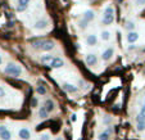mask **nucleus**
Wrapping results in <instances>:
<instances>
[{
    "label": "nucleus",
    "mask_w": 145,
    "mask_h": 140,
    "mask_svg": "<svg viewBox=\"0 0 145 140\" xmlns=\"http://www.w3.org/2000/svg\"><path fill=\"white\" fill-rule=\"evenodd\" d=\"M113 55H114V49L113 48H108V49H105L104 52L101 53V61L109 62L113 58Z\"/></svg>",
    "instance_id": "obj_4"
},
{
    "label": "nucleus",
    "mask_w": 145,
    "mask_h": 140,
    "mask_svg": "<svg viewBox=\"0 0 145 140\" xmlns=\"http://www.w3.org/2000/svg\"><path fill=\"white\" fill-rule=\"evenodd\" d=\"M84 18H85L88 22L94 21V19H95V12L91 10V9H86V10L84 12Z\"/></svg>",
    "instance_id": "obj_14"
},
{
    "label": "nucleus",
    "mask_w": 145,
    "mask_h": 140,
    "mask_svg": "<svg viewBox=\"0 0 145 140\" xmlns=\"http://www.w3.org/2000/svg\"><path fill=\"white\" fill-rule=\"evenodd\" d=\"M48 26H49V21L45 19V18H42V19H39L37 22L33 25V28H35L36 31H41V30H45Z\"/></svg>",
    "instance_id": "obj_5"
},
{
    "label": "nucleus",
    "mask_w": 145,
    "mask_h": 140,
    "mask_svg": "<svg viewBox=\"0 0 145 140\" xmlns=\"http://www.w3.org/2000/svg\"><path fill=\"white\" fill-rule=\"evenodd\" d=\"M5 95H7V91H5V89H4L3 86H0V99L5 98Z\"/></svg>",
    "instance_id": "obj_24"
},
{
    "label": "nucleus",
    "mask_w": 145,
    "mask_h": 140,
    "mask_svg": "<svg viewBox=\"0 0 145 140\" xmlns=\"http://www.w3.org/2000/svg\"><path fill=\"white\" fill-rule=\"evenodd\" d=\"M144 104H145V99H144Z\"/></svg>",
    "instance_id": "obj_36"
},
{
    "label": "nucleus",
    "mask_w": 145,
    "mask_h": 140,
    "mask_svg": "<svg viewBox=\"0 0 145 140\" xmlns=\"http://www.w3.org/2000/svg\"><path fill=\"white\" fill-rule=\"evenodd\" d=\"M136 5H139V7L145 5V0H136Z\"/></svg>",
    "instance_id": "obj_27"
},
{
    "label": "nucleus",
    "mask_w": 145,
    "mask_h": 140,
    "mask_svg": "<svg viewBox=\"0 0 145 140\" xmlns=\"http://www.w3.org/2000/svg\"><path fill=\"white\" fill-rule=\"evenodd\" d=\"M85 62H86V64H88V66H90V67L96 66V64H98V57H96V54H93V53L86 54Z\"/></svg>",
    "instance_id": "obj_6"
},
{
    "label": "nucleus",
    "mask_w": 145,
    "mask_h": 140,
    "mask_svg": "<svg viewBox=\"0 0 145 140\" xmlns=\"http://www.w3.org/2000/svg\"><path fill=\"white\" fill-rule=\"evenodd\" d=\"M137 40H139V33L135 30L129 31V33H127V43H129V44H135Z\"/></svg>",
    "instance_id": "obj_10"
},
{
    "label": "nucleus",
    "mask_w": 145,
    "mask_h": 140,
    "mask_svg": "<svg viewBox=\"0 0 145 140\" xmlns=\"http://www.w3.org/2000/svg\"><path fill=\"white\" fill-rule=\"evenodd\" d=\"M53 55L52 54H49V53H48V54H44V55H41L40 57V62L41 63H44V64H50V62L53 61Z\"/></svg>",
    "instance_id": "obj_16"
},
{
    "label": "nucleus",
    "mask_w": 145,
    "mask_h": 140,
    "mask_svg": "<svg viewBox=\"0 0 145 140\" xmlns=\"http://www.w3.org/2000/svg\"><path fill=\"white\" fill-rule=\"evenodd\" d=\"M132 49H136V45H134V46H132V45H131V46L129 48V50H132Z\"/></svg>",
    "instance_id": "obj_33"
},
{
    "label": "nucleus",
    "mask_w": 145,
    "mask_h": 140,
    "mask_svg": "<svg viewBox=\"0 0 145 140\" xmlns=\"http://www.w3.org/2000/svg\"><path fill=\"white\" fill-rule=\"evenodd\" d=\"M144 50H145V49H144Z\"/></svg>",
    "instance_id": "obj_37"
},
{
    "label": "nucleus",
    "mask_w": 145,
    "mask_h": 140,
    "mask_svg": "<svg viewBox=\"0 0 145 140\" xmlns=\"http://www.w3.org/2000/svg\"><path fill=\"white\" fill-rule=\"evenodd\" d=\"M36 93H37L39 95H45V94L48 93V90H46V88H45V86L39 85V86H36Z\"/></svg>",
    "instance_id": "obj_19"
},
{
    "label": "nucleus",
    "mask_w": 145,
    "mask_h": 140,
    "mask_svg": "<svg viewBox=\"0 0 145 140\" xmlns=\"http://www.w3.org/2000/svg\"><path fill=\"white\" fill-rule=\"evenodd\" d=\"M140 113L145 116V104H144V105H142V107H141V109H140Z\"/></svg>",
    "instance_id": "obj_29"
},
{
    "label": "nucleus",
    "mask_w": 145,
    "mask_h": 140,
    "mask_svg": "<svg viewBox=\"0 0 145 140\" xmlns=\"http://www.w3.org/2000/svg\"><path fill=\"white\" fill-rule=\"evenodd\" d=\"M37 114H39V118H41V120H46L48 117H49V114H50V112L45 108V105H42V107H40L39 108V112H37Z\"/></svg>",
    "instance_id": "obj_13"
},
{
    "label": "nucleus",
    "mask_w": 145,
    "mask_h": 140,
    "mask_svg": "<svg viewBox=\"0 0 145 140\" xmlns=\"http://www.w3.org/2000/svg\"><path fill=\"white\" fill-rule=\"evenodd\" d=\"M109 121H110V118H109V117H107V118H105V121H104V124H108Z\"/></svg>",
    "instance_id": "obj_32"
},
{
    "label": "nucleus",
    "mask_w": 145,
    "mask_h": 140,
    "mask_svg": "<svg viewBox=\"0 0 145 140\" xmlns=\"http://www.w3.org/2000/svg\"><path fill=\"white\" fill-rule=\"evenodd\" d=\"M88 23H89V22L86 21L85 18H82L81 21H78V27H80V28H82V30H85V28L88 27Z\"/></svg>",
    "instance_id": "obj_21"
},
{
    "label": "nucleus",
    "mask_w": 145,
    "mask_h": 140,
    "mask_svg": "<svg viewBox=\"0 0 145 140\" xmlns=\"http://www.w3.org/2000/svg\"><path fill=\"white\" fill-rule=\"evenodd\" d=\"M4 130H7V126H4V125H0V132H3Z\"/></svg>",
    "instance_id": "obj_30"
},
{
    "label": "nucleus",
    "mask_w": 145,
    "mask_h": 140,
    "mask_svg": "<svg viewBox=\"0 0 145 140\" xmlns=\"http://www.w3.org/2000/svg\"><path fill=\"white\" fill-rule=\"evenodd\" d=\"M31 0H18V7H25V8H28V4H30Z\"/></svg>",
    "instance_id": "obj_22"
},
{
    "label": "nucleus",
    "mask_w": 145,
    "mask_h": 140,
    "mask_svg": "<svg viewBox=\"0 0 145 140\" xmlns=\"http://www.w3.org/2000/svg\"><path fill=\"white\" fill-rule=\"evenodd\" d=\"M86 44H88L89 46H95V45L98 44V36H96L95 33L88 35V37H86Z\"/></svg>",
    "instance_id": "obj_12"
},
{
    "label": "nucleus",
    "mask_w": 145,
    "mask_h": 140,
    "mask_svg": "<svg viewBox=\"0 0 145 140\" xmlns=\"http://www.w3.org/2000/svg\"><path fill=\"white\" fill-rule=\"evenodd\" d=\"M125 27H126L127 31H134L135 30V23L132 22V21H129V22L126 23V26H125Z\"/></svg>",
    "instance_id": "obj_23"
},
{
    "label": "nucleus",
    "mask_w": 145,
    "mask_h": 140,
    "mask_svg": "<svg viewBox=\"0 0 145 140\" xmlns=\"http://www.w3.org/2000/svg\"><path fill=\"white\" fill-rule=\"evenodd\" d=\"M4 72L10 77H19L22 75L23 69H22V67L19 66L18 63H16V62H9V63H7V66L4 67Z\"/></svg>",
    "instance_id": "obj_1"
},
{
    "label": "nucleus",
    "mask_w": 145,
    "mask_h": 140,
    "mask_svg": "<svg viewBox=\"0 0 145 140\" xmlns=\"http://www.w3.org/2000/svg\"><path fill=\"white\" fill-rule=\"evenodd\" d=\"M55 140H64V139H63V137H62V136H58Z\"/></svg>",
    "instance_id": "obj_35"
},
{
    "label": "nucleus",
    "mask_w": 145,
    "mask_h": 140,
    "mask_svg": "<svg viewBox=\"0 0 145 140\" xmlns=\"http://www.w3.org/2000/svg\"><path fill=\"white\" fill-rule=\"evenodd\" d=\"M18 136H19V139H22V140H30L31 131L27 129V127H21L18 131Z\"/></svg>",
    "instance_id": "obj_9"
},
{
    "label": "nucleus",
    "mask_w": 145,
    "mask_h": 140,
    "mask_svg": "<svg viewBox=\"0 0 145 140\" xmlns=\"http://www.w3.org/2000/svg\"><path fill=\"white\" fill-rule=\"evenodd\" d=\"M100 39L103 40V41H108V40L110 39V32L108 30L101 31V32H100Z\"/></svg>",
    "instance_id": "obj_18"
},
{
    "label": "nucleus",
    "mask_w": 145,
    "mask_h": 140,
    "mask_svg": "<svg viewBox=\"0 0 145 140\" xmlns=\"http://www.w3.org/2000/svg\"><path fill=\"white\" fill-rule=\"evenodd\" d=\"M40 140H50V135L48 134V132H45V134H41L40 135Z\"/></svg>",
    "instance_id": "obj_25"
},
{
    "label": "nucleus",
    "mask_w": 145,
    "mask_h": 140,
    "mask_svg": "<svg viewBox=\"0 0 145 140\" xmlns=\"http://www.w3.org/2000/svg\"><path fill=\"white\" fill-rule=\"evenodd\" d=\"M0 139L1 140H12V132L8 129L4 130L3 132H0Z\"/></svg>",
    "instance_id": "obj_17"
},
{
    "label": "nucleus",
    "mask_w": 145,
    "mask_h": 140,
    "mask_svg": "<svg viewBox=\"0 0 145 140\" xmlns=\"http://www.w3.org/2000/svg\"><path fill=\"white\" fill-rule=\"evenodd\" d=\"M44 105H45V108H46L50 113L55 111V103H54V100H52V99H46V100H45V103H44Z\"/></svg>",
    "instance_id": "obj_15"
},
{
    "label": "nucleus",
    "mask_w": 145,
    "mask_h": 140,
    "mask_svg": "<svg viewBox=\"0 0 145 140\" xmlns=\"http://www.w3.org/2000/svg\"><path fill=\"white\" fill-rule=\"evenodd\" d=\"M136 130L139 132H144L145 131V121L136 122Z\"/></svg>",
    "instance_id": "obj_20"
},
{
    "label": "nucleus",
    "mask_w": 145,
    "mask_h": 140,
    "mask_svg": "<svg viewBox=\"0 0 145 140\" xmlns=\"http://www.w3.org/2000/svg\"><path fill=\"white\" fill-rule=\"evenodd\" d=\"M1 63H3V57L0 55V66H1Z\"/></svg>",
    "instance_id": "obj_34"
},
{
    "label": "nucleus",
    "mask_w": 145,
    "mask_h": 140,
    "mask_svg": "<svg viewBox=\"0 0 145 140\" xmlns=\"http://www.w3.org/2000/svg\"><path fill=\"white\" fill-rule=\"evenodd\" d=\"M114 22V9L113 7L107 5L103 12V18H101V23L104 26H109Z\"/></svg>",
    "instance_id": "obj_2"
},
{
    "label": "nucleus",
    "mask_w": 145,
    "mask_h": 140,
    "mask_svg": "<svg viewBox=\"0 0 145 140\" xmlns=\"http://www.w3.org/2000/svg\"><path fill=\"white\" fill-rule=\"evenodd\" d=\"M64 66V61L62 59V58L59 57H54L53 58V61L50 62V67L54 69H58V68H62V67Z\"/></svg>",
    "instance_id": "obj_7"
},
{
    "label": "nucleus",
    "mask_w": 145,
    "mask_h": 140,
    "mask_svg": "<svg viewBox=\"0 0 145 140\" xmlns=\"http://www.w3.org/2000/svg\"><path fill=\"white\" fill-rule=\"evenodd\" d=\"M36 105H37V100H36V99H33V100H32V107H36Z\"/></svg>",
    "instance_id": "obj_31"
},
{
    "label": "nucleus",
    "mask_w": 145,
    "mask_h": 140,
    "mask_svg": "<svg viewBox=\"0 0 145 140\" xmlns=\"http://www.w3.org/2000/svg\"><path fill=\"white\" fill-rule=\"evenodd\" d=\"M71 121H72V122H76V121H77V114H76V113H72Z\"/></svg>",
    "instance_id": "obj_28"
},
{
    "label": "nucleus",
    "mask_w": 145,
    "mask_h": 140,
    "mask_svg": "<svg viewBox=\"0 0 145 140\" xmlns=\"http://www.w3.org/2000/svg\"><path fill=\"white\" fill-rule=\"evenodd\" d=\"M62 88H63V90L66 91V93H68V94H76L77 91H78V88H77L76 85L69 84V82L63 84V85H62Z\"/></svg>",
    "instance_id": "obj_8"
},
{
    "label": "nucleus",
    "mask_w": 145,
    "mask_h": 140,
    "mask_svg": "<svg viewBox=\"0 0 145 140\" xmlns=\"http://www.w3.org/2000/svg\"><path fill=\"white\" fill-rule=\"evenodd\" d=\"M141 121H145V116L139 113V114L136 116V122H141Z\"/></svg>",
    "instance_id": "obj_26"
},
{
    "label": "nucleus",
    "mask_w": 145,
    "mask_h": 140,
    "mask_svg": "<svg viewBox=\"0 0 145 140\" xmlns=\"http://www.w3.org/2000/svg\"><path fill=\"white\" fill-rule=\"evenodd\" d=\"M55 48V44L54 41H52V40H44V44H42V46H41V52H50V50H53Z\"/></svg>",
    "instance_id": "obj_11"
},
{
    "label": "nucleus",
    "mask_w": 145,
    "mask_h": 140,
    "mask_svg": "<svg viewBox=\"0 0 145 140\" xmlns=\"http://www.w3.org/2000/svg\"><path fill=\"white\" fill-rule=\"evenodd\" d=\"M112 134H113V127L112 126H108V129H105L103 132L98 135V139L99 140H110L112 137Z\"/></svg>",
    "instance_id": "obj_3"
}]
</instances>
